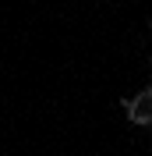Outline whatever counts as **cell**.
<instances>
[{
    "mask_svg": "<svg viewBox=\"0 0 152 156\" xmlns=\"http://www.w3.org/2000/svg\"><path fill=\"white\" fill-rule=\"evenodd\" d=\"M124 110L131 114L134 124H152V89H145L138 103H131V99H127V103H124Z\"/></svg>",
    "mask_w": 152,
    "mask_h": 156,
    "instance_id": "obj_1",
    "label": "cell"
}]
</instances>
